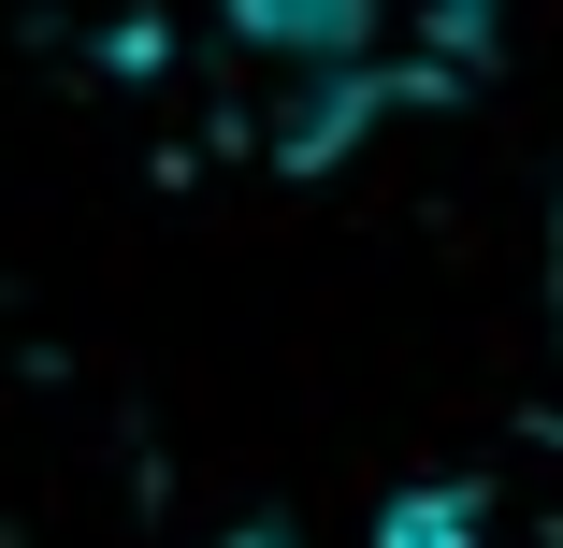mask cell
<instances>
[{
    "mask_svg": "<svg viewBox=\"0 0 563 548\" xmlns=\"http://www.w3.org/2000/svg\"><path fill=\"white\" fill-rule=\"evenodd\" d=\"M549 333H563V202H549Z\"/></svg>",
    "mask_w": 563,
    "mask_h": 548,
    "instance_id": "2",
    "label": "cell"
},
{
    "mask_svg": "<svg viewBox=\"0 0 563 548\" xmlns=\"http://www.w3.org/2000/svg\"><path fill=\"white\" fill-rule=\"evenodd\" d=\"M376 548H477V491H419V505H390Z\"/></svg>",
    "mask_w": 563,
    "mask_h": 548,
    "instance_id": "1",
    "label": "cell"
}]
</instances>
